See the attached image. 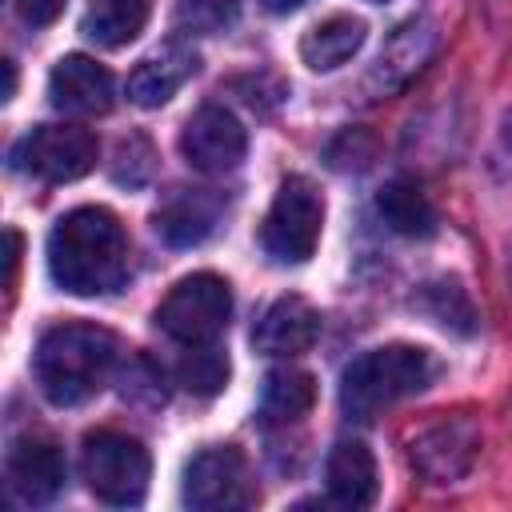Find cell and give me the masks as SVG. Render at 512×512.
Listing matches in <instances>:
<instances>
[{"label":"cell","mask_w":512,"mask_h":512,"mask_svg":"<svg viewBox=\"0 0 512 512\" xmlns=\"http://www.w3.org/2000/svg\"><path fill=\"white\" fill-rule=\"evenodd\" d=\"M48 276L72 296L116 292L128 280L124 224L100 204L64 212L48 232Z\"/></svg>","instance_id":"cell-1"},{"label":"cell","mask_w":512,"mask_h":512,"mask_svg":"<svg viewBox=\"0 0 512 512\" xmlns=\"http://www.w3.org/2000/svg\"><path fill=\"white\" fill-rule=\"evenodd\" d=\"M116 360H120V340L108 328L68 320L40 336L32 352V376L56 408H72L108 384Z\"/></svg>","instance_id":"cell-2"},{"label":"cell","mask_w":512,"mask_h":512,"mask_svg":"<svg viewBox=\"0 0 512 512\" xmlns=\"http://www.w3.org/2000/svg\"><path fill=\"white\" fill-rule=\"evenodd\" d=\"M440 364L428 348L416 344H384L356 356L340 376V408L352 420H372L404 396L424 392L436 380Z\"/></svg>","instance_id":"cell-3"},{"label":"cell","mask_w":512,"mask_h":512,"mask_svg":"<svg viewBox=\"0 0 512 512\" xmlns=\"http://www.w3.org/2000/svg\"><path fill=\"white\" fill-rule=\"evenodd\" d=\"M80 472L96 500L112 508H132L148 492L152 460L136 436L100 428V432H88L80 444Z\"/></svg>","instance_id":"cell-4"},{"label":"cell","mask_w":512,"mask_h":512,"mask_svg":"<svg viewBox=\"0 0 512 512\" xmlns=\"http://www.w3.org/2000/svg\"><path fill=\"white\" fill-rule=\"evenodd\" d=\"M232 316V288L216 272H192L172 284L156 308V324L176 344H212Z\"/></svg>","instance_id":"cell-5"},{"label":"cell","mask_w":512,"mask_h":512,"mask_svg":"<svg viewBox=\"0 0 512 512\" xmlns=\"http://www.w3.org/2000/svg\"><path fill=\"white\" fill-rule=\"evenodd\" d=\"M320 228H324L320 192L304 176H288L264 212L260 244L280 264H304L320 244Z\"/></svg>","instance_id":"cell-6"},{"label":"cell","mask_w":512,"mask_h":512,"mask_svg":"<svg viewBox=\"0 0 512 512\" xmlns=\"http://www.w3.org/2000/svg\"><path fill=\"white\" fill-rule=\"evenodd\" d=\"M184 504L196 512H236L256 504V484L248 472V460L232 444L204 448L184 468Z\"/></svg>","instance_id":"cell-7"},{"label":"cell","mask_w":512,"mask_h":512,"mask_svg":"<svg viewBox=\"0 0 512 512\" xmlns=\"http://www.w3.org/2000/svg\"><path fill=\"white\" fill-rule=\"evenodd\" d=\"M16 164L48 184L80 180L96 168V136L80 124H40L16 148Z\"/></svg>","instance_id":"cell-8"},{"label":"cell","mask_w":512,"mask_h":512,"mask_svg":"<svg viewBox=\"0 0 512 512\" xmlns=\"http://www.w3.org/2000/svg\"><path fill=\"white\" fill-rule=\"evenodd\" d=\"M244 152H248V132H244V124H240L228 108H220V104L196 108V112L188 116L184 132H180V156H184L196 172H204V176H224V172L240 168Z\"/></svg>","instance_id":"cell-9"},{"label":"cell","mask_w":512,"mask_h":512,"mask_svg":"<svg viewBox=\"0 0 512 512\" xmlns=\"http://www.w3.org/2000/svg\"><path fill=\"white\" fill-rule=\"evenodd\" d=\"M480 452V432L468 420H444L412 440V468L432 484L460 480Z\"/></svg>","instance_id":"cell-10"},{"label":"cell","mask_w":512,"mask_h":512,"mask_svg":"<svg viewBox=\"0 0 512 512\" xmlns=\"http://www.w3.org/2000/svg\"><path fill=\"white\" fill-rule=\"evenodd\" d=\"M112 96H116L112 72L104 64H96L92 56L72 52L64 60H56V68L48 72V100L60 112L96 116V112H108L112 108Z\"/></svg>","instance_id":"cell-11"},{"label":"cell","mask_w":512,"mask_h":512,"mask_svg":"<svg viewBox=\"0 0 512 512\" xmlns=\"http://www.w3.org/2000/svg\"><path fill=\"white\" fill-rule=\"evenodd\" d=\"M64 480H68V468H64V456H60V448L52 440L28 436V440L12 444V452H8V488L24 504L56 500Z\"/></svg>","instance_id":"cell-12"},{"label":"cell","mask_w":512,"mask_h":512,"mask_svg":"<svg viewBox=\"0 0 512 512\" xmlns=\"http://www.w3.org/2000/svg\"><path fill=\"white\" fill-rule=\"evenodd\" d=\"M320 340V312L304 296H280L260 316L252 344L268 356H300Z\"/></svg>","instance_id":"cell-13"},{"label":"cell","mask_w":512,"mask_h":512,"mask_svg":"<svg viewBox=\"0 0 512 512\" xmlns=\"http://www.w3.org/2000/svg\"><path fill=\"white\" fill-rule=\"evenodd\" d=\"M196 52L188 48V44H180V40H168L164 48H156V52H148L136 68H132V76H128V96H132V104H140V108H160V104H168L180 88H184V80L196 72Z\"/></svg>","instance_id":"cell-14"},{"label":"cell","mask_w":512,"mask_h":512,"mask_svg":"<svg viewBox=\"0 0 512 512\" xmlns=\"http://www.w3.org/2000/svg\"><path fill=\"white\" fill-rule=\"evenodd\" d=\"M156 236L172 248H192L212 236L220 220V200L204 188H172L156 208Z\"/></svg>","instance_id":"cell-15"},{"label":"cell","mask_w":512,"mask_h":512,"mask_svg":"<svg viewBox=\"0 0 512 512\" xmlns=\"http://www.w3.org/2000/svg\"><path fill=\"white\" fill-rule=\"evenodd\" d=\"M328 496L340 508H368L380 492V476H376V456L368 452V444L360 440H340L328 452Z\"/></svg>","instance_id":"cell-16"},{"label":"cell","mask_w":512,"mask_h":512,"mask_svg":"<svg viewBox=\"0 0 512 512\" xmlns=\"http://www.w3.org/2000/svg\"><path fill=\"white\" fill-rule=\"evenodd\" d=\"M368 28L360 16H348V12H336L320 24H312L304 36H300V60L312 68V72H332L340 64H348L360 44H364Z\"/></svg>","instance_id":"cell-17"},{"label":"cell","mask_w":512,"mask_h":512,"mask_svg":"<svg viewBox=\"0 0 512 512\" xmlns=\"http://www.w3.org/2000/svg\"><path fill=\"white\" fill-rule=\"evenodd\" d=\"M148 24V0H88L80 32L100 48H124Z\"/></svg>","instance_id":"cell-18"},{"label":"cell","mask_w":512,"mask_h":512,"mask_svg":"<svg viewBox=\"0 0 512 512\" xmlns=\"http://www.w3.org/2000/svg\"><path fill=\"white\" fill-rule=\"evenodd\" d=\"M428 48H432V28H428L424 20L404 24V28L388 40V48L380 52V60H376V68H372L376 96H384V92H392L396 84H404V80L420 68V60L428 56Z\"/></svg>","instance_id":"cell-19"},{"label":"cell","mask_w":512,"mask_h":512,"mask_svg":"<svg viewBox=\"0 0 512 512\" xmlns=\"http://www.w3.org/2000/svg\"><path fill=\"white\" fill-rule=\"evenodd\" d=\"M376 212L396 236H428L436 228V208L412 180H388L376 196Z\"/></svg>","instance_id":"cell-20"},{"label":"cell","mask_w":512,"mask_h":512,"mask_svg":"<svg viewBox=\"0 0 512 512\" xmlns=\"http://www.w3.org/2000/svg\"><path fill=\"white\" fill-rule=\"evenodd\" d=\"M316 404V380L304 368H272L264 376L260 412L268 424H292Z\"/></svg>","instance_id":"cell-21"},{"label":"cell","mask_w":512,"mask_h":512,"mask_svg":"<svg viewBox=\"0 0 512 512\" xmlns=\"http://www.w3.org/2000/svg\"><path fill=\"white\" fill-rule=\"evenodd\" d=\"M176 376L188 392L196 396H216L224 384H228V356L212 344H188L180 364H176Z\"/></svg>","instance_id":"cell-22"},{"label":"cell","mask_w":512,"mask_h":512,"mask_svg":"<svg viewBox=\"0 0 512 512\" xmlns=\"http://www.w3.org/2000/svg\"><path fill=\"white\" fill-rule=\"evenodd\" d=\"M420 304L432 312L436 324L456 328V332H472V320H476V316H472L468 296H464L456 284H428V292H424Z\"/></svg>","instance_id":"cell-23"},{"label":"cell","mask_w":512,"mask_h":512,"mask_svg":"<svg viewBox=\"0 0 512 512\" xmlns=\"http://www.w3.org/2000/svg\"><path fill=\"white\" fill-rule=\"evenodd\" d=\"M176 20L188 32H224L236 20V0H180Z\"/></svg>","instance_id":"cell-24"},{"label":"cell","mask_w":512,"mask_h":512,"mask_svg":"<svg viewBox=\"0 0 512 512\" xmlns=\"http://www.w3.org/2000/svg\"><path fill=\"white\" fill-rule=\"evenodd\" d=\"M112 176L120 184H128V188H140L152 176V148H148V140H140V136L120 140L116 160H112Z\"/></svg>","instance_id":"cell-25"},{"label":"cell","mask_w":512,"mask_h":512,"mask_svg":"<svg viewBox=\"0 0 512 512\" xmlns=\"http://www.w3.org/2000/svg\"><path fill=\"white\" fill-rule=\"evenodd\" d=\"M64 4H68V0H16L20 20H24V24H32V28L52 24V20L64 12Z\"/></svg>","instance_id":"cell-26"},{"label":"cell","mask_w":512,"mask_h":512,"mask_svg":"<svg viewBox=\"0 0 512 512\" xmlns=\"http://www.w3.org/2000/svg\"><path fill=\"white\" fill-rule=\"evenodd\" d=\"M4 264H8L4 284L12 288V284H16V264H20V232H12V228H8V256H4Z\"/></svg>","instance_id":"cell-27"},{"label":"cell","mask_w":512,"mask_h":512,"mask_svg":"<svg viewBox=\"0 0 512 512\" xmlns=\"http://www.w3.org/2000/svg\"><path fill=\"white\" fill-rule=\"evenodd\" d=\"M260 4H264L268 12H296L304 0H260Z\"/></svg>","instance_id":"cell-28"},{"label":"cell","mask_w":512,"mask_h":512,"mask_svg":"<svg viewBox=\"0 0 512 512\" xmlns=\"http://www.w3.org/2000/svg\"><path fill=\"white\" fill-rule=\"evenodd\" d=\"M372 4H384V0H372Z\"/></svg>","instance_id":"cell-29"}]
</instances>
